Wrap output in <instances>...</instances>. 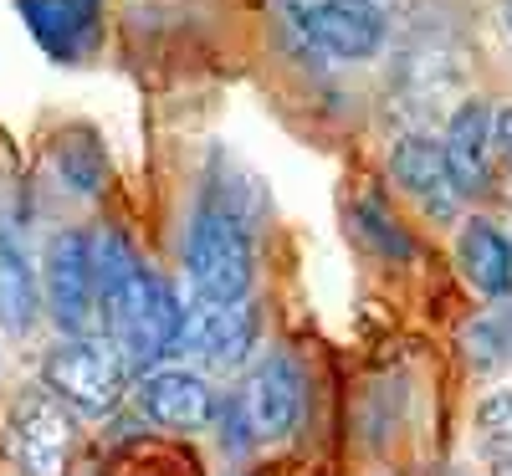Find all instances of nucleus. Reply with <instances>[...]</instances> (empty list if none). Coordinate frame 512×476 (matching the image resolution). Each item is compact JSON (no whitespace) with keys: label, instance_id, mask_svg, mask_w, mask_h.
<instances>
[{"label":"nucleus","instance_id":"a211bd4d","mask_svg":"<svg viewBox=\"0 0 512 476\" xmlns=\"http://www.w3.org/2000/svg\"><path fill=\"white\" fill-rule=\"evenodd\" d=\"M354 215H359L354 226H359L364 236H374V246H379V251H395V256H410V236H405V231H400V226L390 221V215L379 210V200H359V210H354Z\"/></svg>","mask_w":512,"mask_h":476},{"label":"nucleus","instance_id":"1a4fd4ad","mask_svg":"<svg viewBox=\"0 0 512 476\" xmlns=\"http://www.w3.org/2000/svg\"><path fill=\"white\" fill-rule=\"evenodd\" d=\"M461 93V62L446 36H415L395 62V98L405 113L425 118Z\"/></svg>","mask_w":512,"mask_h":476},{"label":"nucleus","instance_id":"aec40b11","mask_svg":"<svg viewBox=\"0 0 512 476\" xmlns=\"http://www.w3.org/2000/svg\"><path fill=\"white\" fill-rule=\"evenodd\" d=\"M502 31L512 36V0H502Z\"/></svg>","mask_w":512,"mask_h":476},{"label":"nucleus","instance_id":"7ed1b4c3","mask_svg":"<svg viewBox=\"0 0 512 476\" xmlns=\"http://www.w3.org/2000/svg\"><path fill=\"white\" fill-rule=\"evenodd\" d=\"M41 384L77 415H108L128 389V364L103 333H82V338H62L47 354Z\"/></svg>","mask_w":512,"mask_h":476},{"label":"nucleus","instance_id":"20e7f679","mask_svg":"<svg viewBox=\"0 0 512 476\" xmlns=\"http://www.w3.org/2000/svg\"><path fill=\"white\" fill-rule=\"evenodd\" d=\"M297 41L333 62H369L384 47V11L364 0H277Z\"/></svg>","mask_w":512,"mask_h":476},{"label":"nucleus","instance_id":"dca6fc26","mask_svg":"<svg viewBox=\"0 0 512 476\" xmlns=\"http://www.w3.org/2000/svg\"><path fill=\"white\" fill-rule=\"evenodd\" d=\"M477 441H482V451L507 476L512 471V384L507 389H492V395L477 405Z\"/></svg>","mask_w":512,"mask_h":476},{"label":"nucleus","instance_id":"412c9836","mask_svg":"<svg viewBox=\"0 0 512 476\" xmlns=\"http://www.w3.org/2000/svg\"><path fill=\"white\" fill-rule=\"evenodd\" d=\"M77 11H88V16H98V0H72Z\"/></svg>","mask_w":512,"mask_h":476},{"label":"nucleus","instance_id":"9d476101","mask_svg":"<svg viewBox=\"0 0 512 476\" xmlns=\"http://www.w3.org/2000/svg\"><path fill=\"white\" fill-rule=\"evenodd\" d=\"M21 231V205H6V190H0V328L16 338L31 333L41 313V272L31 267Z\"/></svg>","mask_w":512,"mask_h":476},{"label":"nucleus","instance_id":"9b49d317","mask_svg":"<svg viewBox=\"0 0 512 476\" xmlns=\"http://www.w3.org/2000/svg\"><path fill=\"white\" fill-rule=\"evenodd\" d=\"M390 175L395 185L431 215V221H456L461 210V190L446 169V154H441V139L431 134H405L395 149H390Z\"/></svg>","mask_w":512,"mask_h":476},{"label":"nucleus","instance_id":"39448f33","mask_svg":"<svg viewBox=\"0 0 512 476\" xmlns=\"http://www.w3.org/2000/svg\"><path fill=\"white\" fill-rule=\"evenodd\" d=\"M41 302L67 338H82L98 323V272H93V236L57 231L41 251Z\"/></svg>","mask_w":512,"mask_h":476},{"label":"nucleus","instance_id":"4be33fe9","mask_svg":"<svg viewBox=\"0 0 512 476\" xmlns=\"http://www.w3.org/2000/svg\"><path fill=\"white\" fill-rule=\"evenodd\" d=\"M507 476H512V471H507Z\"/></svg>","mask_w":512,"mask_h":476},{"label":"nucleus","instance_id":"f8f14e48","mask_svg":"<svg viewBox=\"0 0 512 476\" xmlns=\"http://www.w3.org/2000/svg\"><path fill=\"white\" fill-rule=\"evenodd\" d=\"M441 154L446 169L461 190V200L487 185V164H492V108L482 98H461L446 118V134H441Z\"/></svg>","mask_w":512,"mask_h":476},{"label":"nucleus","instance_id":"f3484780","mask_svg":"<svg viewBox=\"0 0 512 476\" xmlns=\"http://www.w3.org/2000/svg\"><path fill=\"white\" fill-rule=\"evenodd\" d=\"M466 349L477 364H512V297H502L492 313L466 328Z\"/></svg>","mask_w":512,"mask_h":476},{"label":"nucleus","instance_id":"f257e3e1","mask_svg":"<svg viewBox=\"0 0 512 476\" xmlns=\"http://www.w3.org/2000/svg\"><path fill=\"white\" fill-rule=\"evenodd\" d=\"M185 272H190L195 297H210V302H236L251 292V277H256L251 221L221 195V185H210L190 215Z\"/></svg>","mask_w":512,"mask_h":476},{"label":"nucleus","instance_id":"f03ea898","mask_svg":"<svg viewBox=\"0 0 512 476\" xmlns=\"http://www.w3.org/2000/svg\"><path fill=\"white\" fill-rule=\"evenodd\" d=\"M6 456L16 476H67L77 456V410H67L47 384H26L6 410Z\"/></svg>","mask_w":512,"mask_h":476},{"label":"nucleus","instance_id":"6e6552de","mask_svg":"<svg viewBox=\"0 0 512 476\" xmlns=\"http://www.w3.org/2000/svg\"><path fill=\"white\" fill-rule=\"evenodd\" d=\"M134 400H139V415H144V420H154L159 430H180V436H195V430H205L210 420H216V410H221L216 389H210L200 374L169 369V364L139 374Z\"/></svg>","mask_w":512,"mask_h":476},{"label":"nucleus","instance_id":"4468645a","mask_svg":"<svg viewBox=\"0 0 512 476\" xmlns=\"http://www.w3.org/2000/svg\"><path fill=\"white\" fill-rule=\"evenodd\" d=\"M21 16L31 26V36L47 47L57 62H72L88 52V41L98 31V16L77 11L72 0H21Z\"/></svg>","mask_w":512,"mask_h":476},{"label":"nucleus","instance_id":"0eeeda50","mask_svg":"<svg viewBox=\"0 0 512 476\" xmlns=\"http://www.w3.org/2000/svg\"><path fill=\"white\" fill-rule=\"evenodd\" d=\"M185 349L200 354L216 369H236L246 364V354L256 349V302L236 297V302H210L195 297L185 302Z\"/></svg>","mask_w":512,"mask_h":476},{"label":"nucleus","instance_id":"ddd939ff","mask_svg":"<svg viewBox=\"0 0 512 476\" xmlns=\"http://www.w3.org/2000/svg\"><path fill=\"white\" fill-rule=\"evenodd\" d=\"M456 262L482 297H507L512 292V241L492 221H466L456 236Z\"/></svg>","mask_w":512,"mask_h":476},{"label":"nucleus","instance_id":"2eb2a0df","mask_svg":"<svg viewBox=\"0 0 512 476\" xmlns=\"http://www.w3.org/2000/svg\"><path fill=\"white\" fill-rule=\"evenodd\" d=\"M52 164H57V185H67L72 195H98L108 164L98 154V144L88 134H62L52 144Z\"/></svg>","mask_w":512,"mask_h":476},{"label":"nucleus","instance_id":"423d86ee","mask_svg":"<svg viewBox=\"0 0 512 476\" xmlns=\"http://www.w3.org/2000/svg\"><path fill=\"white\" fill-rule=\"evenodd\" d=\"M236 405V415L246 420L251 441L267 446V441H282L297 430L303 420V400H308V384H303V369H297L292 354H267L256 359L251 374L236 384V395H226Z\"/></svg>","mask_w":512,"mask_h":476},{"label":"nucleus","instance_id":"6ab92c4d","mask_svg":"<svg viewBox=\"0 0 512 476\" xmlns=\"http://www.w3.org/2000/svg\"><path fill=\"white\" fill-rule=\"evenodd\" d=\"M492 154H502L507 175H512V108L492 113Z\"/></svg>","mask_w":512,"mask_h":476}]
</instances>
